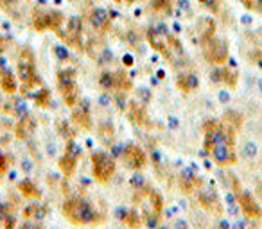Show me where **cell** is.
<instances>
[{
    "label": "cell",
    "mask_w": 262,
    "mask_h": 229,
    "mask_svg": "<svg viewBox=\"0 0 262 229\" xmlns=\"http://www.w3.org/2000/svg\"><path fill=\"white\" fill-rule=\"evenodd\" d=\"M124 225L129 229H140L142 227V218H140V215L137 213V211H127L126 215H124L122 218Z\"/></svg>",
    "instance_id": "cell-20"
},
{
    "label": "cell",
    "mask_w": 262,
    "mask_h": 229,
    "mask_svg": "<svg viewBox=\"0 0 262 229\" xmlns=\"http://www.w3.org/2000/svg\"><path fill=\"white\" fill-rule=\"evenodd\" d=\"M257 194H258V199L262 201V183L258 185V188H257Z\"/></svg>",
    "instance_id": "cell-34"
},
{
    "label": "cell",
    "mask_w": 262,
    "mask_h": 229,
    "mask_svg": "<svg viewBox=\"0 0 262 229\" xmlns=\"http://www.w3.org/2000/svg\"><path fill=\"white\" fill-rule=\"evenodd\" d=\"M199 204H201L203 209L208 211V213H214V215L223 213L221 202H219L217 194H215L214 190H203L201 195H199Z\"/></svg>",
    "instance_id": "cell-10"
},
{
    "label": "cell",
    "mask_w": 262,
    "mask_h": 229,
    "mask_svg": "<svg viewBox=\"0 0 262 229\" xmlns=\"http://www.w3.org/2000/svg\"><path fill=\"white\" fill-rule=\"evenodd\" d=\"M92 174L97 183H110V179L115 174V161L104 152H96L92 154Z\"/></svg>",
    "instance_id": "cell-3"
},
{
    "label": "cell",
    "mask_w": 262,
    "mask_h": 229,
    "mask_svg": "<svg viewBox=\"0 0 262 229\" xmlns=\"http://www.w3.org/2000/svg\"><path fill=\"white\" fill-rule=\"evenodd\" d=\"M178 86L182 88L183 91H192L199 86V79L196 77V74L189 72V74H182L178 77Z\"/></svg>",
    "instance_id": "cell-16"
},
{
    "label": "cell",
    "mask_w": 262,
    "mask_h": 229,
    "mask_svg": "<svg viewBox=\"0 0 262 229\" xmlns=\"http://www.w3.org/2000/svg\"><path fill=\"white\" fill-rule=\"evenodd\" d=\"M205 47V58H207L208 63L212 65H223L228 60V47L225 40H208L207 43H203Z\"/></svg>",
    "instance_id": "cell-6"
},
{
    "label": "cell",
    "mask_w": 262,
    "mask_h": 229,
    "mask_svg": "<svg viewBox=\"0 0 262 229\" xmlns=\"http://www.w3.org/2000/svg\"><path fill=\"white\" fill-rule=\"evenodd\" d=\"M49 20H51V29H52V31H60V29H61V22H63V16H61V13H58V11L49 13Z\"/></svg>",
    "instance_id": "cell-24"
},
{
    "label": "cell",
    "mask_w": 262,
    "mask_h": 229,
    "mask_svg": "<svg viewBox=\"0 0 262 229\" xmlns=\"http://www.w3.org/2000/svg\"><path fill=\"white\" fill-rule=\"evenodd\" d=\"M199 2H205V4H207V0H199Z\"/></svg>",
    "instance_id": "cell-38"
},
{
    "label": "cell",
    "mask_w": 262,
    "mask_h": 229,
    "mask_svg": "<svg viewBox=\"0 0 262 229\" xmlns=\"http://www.w3.org/2000/svg\"><path fill=\"white\" fill-rule=\"evenodd\" d=\"M122 158H124V163L133 170H142L147 163V158H146V154H144V150L137 145H127L126 149H124Z\"/></svg>",
    "instance_id": "cell-7"
},
{
    "label": "cell",
    "mask_w": 262,
    "mask_h": 229,
    "mask_svg": "<svg viewBox=\"0 0 262 229\" xmlns=\"http://www.w3.org/2000/svg\"><path fill=\"white\" fill-rule=\"evenodd\" d=\"M127 2H135V0H127Z\"/></svg>",
    "instance_id": "cell-39"
},
{
    "label": "cell",
    "mask_w": 262,
    "mask_h": 229,
    "mask_svg": "<svg viewBox=\"0 0 262 229\" xmlns=\"http://www.w3.org/2000/svg\"><path fill=\"white\" fill-rule=\"evenodd\" d=\"M32 25H34L36 31H45V29H51L49 13H36L34 18H32Z\"/></svg>",
    "instance_id": "cell-21"
},
{
    "label": "cell",
    "mask_w": 262,
    "mask_h": 229,
    "mask_svg": "<svg viewBox=\"0 0 262 229\" xmlns=\"http://www.w3.org/2000/svg\"><path fill=\"white\" fill-rule=\"evenodd\" d=\"M99 84H101V88H104V90L113 88V74H110V72H103L101 77H99Z\"/></svg>",
    "instance_id": "cell-25"
},
{
    "label": "cell",
    "mask_w": 262,
    "mask_h": 229,
    "mask_svg": "<svg viewBox=\"0 0 262 229\" xmlns=\"http://www.w3.org/2000/svg\"><path fill=\"white\" fill-rule=\"evenodd\" d=\"M56 55L60 58L61 61H65V60H68V52H67V48L63 47V45H56Z\"/></svg>",
    "instance_id": "cell-29"
},
{
    "label": "cell",
    "mask_w": 262,
    "mask_h": 229,
    "mask_svg": "<svg viewBox=\"0 0 262 229\" xmlns=\"http://www.w3.org/2000/svg\"><path fill=\"white\" fill-rule=\"evenodd\" d=\"M149 204H151V217H153V220H158L160 215H162L163 202H162V195H160L156 190H149Z\"/></svg>",
    "instance_id": "cell-12"
},
{
    "label": "cell",
    "mask_w": 262,
    "mask_h": 229,
    "mask_svg": "<svg viewBox=\"0 0 262 229\" xmlns=\"http://www.w3.org/2000/svg\"><path fill=\"white\" fill-rule=\"evenodd\" d=\"M58 166H60L61 174L65 178H70L74 172H76V166H77V154L74 152V143H68L67 147V152L61 156V159L58 161Z\"/></svg>",
    "instance_id": "cell-8"
},
{
    "label": "cell",
    "mask_w": 262,
    "mask_h": 229,
    "mask_svg": "<svg viewBox=\"0 0 262 229\" xmlns=\"http://www.w3.org/2000/svg\"><path fill=\"white\" fill-rule=\"evenodd\" d=\"M129 120L135 124H144V111L142 107H139L137 104L129 106Z\"/></svg>",
    "instance_id": "cell-23"
},
{
    "label": "cell",
    "mask_w": 262,
    "mask_h": 229,
    "mask_svg": "<svg viewBox=\"0 0 262 229\" xmlns=\"http://www.w3.org/2000/svg\"><path fill=\"white\" fill-rule=\"evenodd\" d=\"M90 24L96 29H104L108 25V11L104 8H96L90 13Z\"/></svg>",
    "instance_id": "cell-13"
},
{
    "label": "cell",
    "mask_w": 262,
    "mask_h": 229,
    "mask_svg": "<svg viewBox=\"0 0 262 229\" xmlns=\"http://www.w3.org/2000/svg\"><path fill=\"white\" fill-rule=\"evenodd\" d=\"M117 2H119V0H117Z\"/></svg>",
    "instance_id": "cell-40"
},
{
    "label": "cell",
    "mask_w": 262,
    "mask_h": 229,
    "mask_svg": "<svg viewBox=\"0 0 262 229\" xmlns=\"http://www.w3.org/2000/svg\"><path fill=\"white\" fill-rule=\"evenodd\" d=\"M63 215L70 224L74 225H90V224H97L101 220L99 213H97L94 206L88 201L79 197L68 199L63 204Z\"/></svg>",
    "instance_id": "cell-2"
},
{
    "label": "cell",
    "mask_w": 262,
    "mask_h": 229,
    "mask_svg": "<svg viewBox=\"0 0 262 229\" xmlns=\"http://www.w3.org/2000/svg\"><path fill=\"white\" fill-rule=\"evenodd\" d=\"M6 170H8V161L2 154H0V176L6 174Z\"/></svg>",
    "instance_id": "cell-31"
},
{
    "label": "cell",
    "mask_w": 262,
    "mask_h": 229,
    "mask_svg": "<svg viewBox=\"0 0 262 229\" xmlns=\"http://www.w3.org/2000/svg\"><path fill=\"white\" fill-rule=\"evenodd\" d=\"M18 192H20L25 199H29V201H36V199L41 197L38 186H36L34 183H31V181H22L20 185H18Z\"/></svg>",
    "instance_id": "cell-15"
},
{
    "label": "cell",
    "mask_w": 262,
    "mask_h": 229,
    "mask_svg": "<svg viewBox=\"0 0 262 229\" xmlns=\"http://www.w3.org/2000/svg\"><path fill=\"white\" fill-rule=\"evenodd\" d=\"M203 133H205V149L210 154L212 161L217 163L219 166L234 165L237 161L234 150V129L215 120H208L203 126Z\"/></svg>",
    "instance_id": "cell-1"
},
{
    "label": "cell",
    "mask_w": 262,
    "mask_h": 229,
    "mask_svg": "<svg viewBox=\"0 0 262 229\" xmlns=\"http://www.w3.org/2000/svg\"><path fill=\"white\" fill-rule=\"evenodd\" d=\"M199 25H201V41L203 43H207L208 40L214 38L215 24H214V20H210V18H203Z\"/></svg>",
    "instance_id": "cell-19"
},
{
    "label": "cell",
    "mask_w": 262,
    "mask_h": 229,
    "mask_svg": "<svg viewBox=\"0 0 262 229\" xmlns=\"http://www.w3.org/2000/svg\"><path fill=\"white\" fill-rule=\"evenodd\" d=\"M257 8H258V9H260V11H262V0H258V4H257Z\"/></svg>",
    "instance_id": "cell-37"
},
{
    "label": "cell",
    "mask_w": 262,
    "mask_h": 229,
    "mask_svg": "<svg viewBox=\"0 0 262 229\" xmlns=\"http://www.w3.org/2000/svg\"><path fill=\"white\" fill-rule=\"evenodd\" d=\"M0 86H2V90L4 91H8V93H15L16 91V79H15V75H13V72L4 70L2 74H0Z\"/></svg>",
    "instance_id": "cell-18"
},
{
    "label": "cell",
    "mask_w": 262,
    "mask_h": 229,
    "mask_svg": "<svg viewBox=\"0 0 262 229\" xmlns=\"http://www.w3.org/2000/svg\"><path fill=\"white\" fill-rule=\"evenodd\" d=\"M18 77L24 83V86L27 88H32L40 83L38 81V74H36L34 58H32V52L29 48H24L20 54V60H18Z\"/></svg>",
    "instance_id": "cell-5"
},
{
    "label": "cell",
    "mask_w": 262,
    "mask_h": 229,
    "mask_svg": "<svg viewBox=\"0 0 262 229\" xmlns=\"http://www.w3.org/2000/svg\"><path fill=\"white\" fill-rule=\"evenodd\" d=\"M147 41L151 43V47L155 48V50L162 52L165 58H171V54L167 50V43L165 40H163V34H160V32L156 31V27H151L147 31Z\"/></svg>",
    "instance_id": "cell-11"
},
{
    "label": "cell",
    "mask_w": 262,
    "mask_h": 229,
    "mask_svg": "<svg viewBox=\"0 0 262 229\" xmlns=\"http://www.w3.org/2000/svg\"><path fill=\"white\" fill-rule=\"evenodd\" d=\"M2 50H4V43H2V40H0V54H2Z\"/></svg>",
    "instance_id": "cell-36"
},
{
    "label": "cell",
    "mask_w": 262,
    "mask_h": 229,
    "mask_svg": "<svg viewBox=\"0 0 262 229\" xmlns=\"http://www.w3.org/2000/svg\"><path fill=\"white\" fill-rule=\"evenodd\" d=\"M232 183H234V192H235V197H237V202L239 206H241L242 213L246 215V218H253V220L260 218L262 209L260 206H258V202L255 201L248 192H244V190L241 188V183H239L234 176H232Z\"/></svg>",
    "instance_id": "cell-4"
},
{
    "label": "cell",
    "mask_w": 262,
    "mask_h": 229,
    "mask_svg": "<svg viewBox=\"0 0 262 229\" xmlns=\"http://www.w3.org/2000/svg\"><path fill=\"white\" fill-rule=\"evenodd\" d=\"M72 120L81 129H90V107L86 100H77V104L72 107Z\"/></svg>",
    "instance_id": "cell-9"
},
{
    "label": "cell",
    "mask_w": 262,
    "mask_h": 229,
    "mask_svg": "<svg viewBox=\"0 0 262 229\" xmlns=\"http://www.w3.org/2000/svg\"><path fill=\"white\" fill-rule=\"evenodd\" d=\"M153 9L155 11H167L169 9V0H153Z\"/></svg>",
    "instance_id": "cell-28"
},
{
    "label": "cell",
    "mask_w": 262,
    "mask_h": 229,
    "mask_svg": "<svg viewBox=\"0 0 262 229\" xmlns=\"http://www.w3.org/2000/svg\"><path fill=\"white\" fill-rule=\"evenodd\" d=\"M34 100H36V104H38V106L47 107L49 106V91L45 90V88H41V90L38 91V95L34 97Z\"/></svg>",
    "instance_id": "cell-27"
},
{
    "label": "cell",
    "mask_w": 262,
    "mask_h": 229,
    "mask_svg": "<svg viewBox=\"0 0 262 229\" xmlns=\"http://www.w3.org/2000/svg\"><path fill=\"white\" fill-rule=\"evenodd\" d=\"M20 229H41V225H38V224H24Z\"/></svg>",
    "instance_id": "cell-32"
},
{
    "label": "cell",
    "mask_w": 262,
    "mask_h": 229,
    "mask_svg": "<svg viewBox=\"0 0 262 229\" xmlns=\"http://www.w3.org/2000/svg\"><path fill=\"white\" fill-rule=\"evenodd\" d=\"M244 4H246V8H253V0H242Z\"/></svg>",
    "instance_id": "cell-33"
},
{
    "label": "cell",
    "mask_w": 262,
    "mask_h": 229,
    "mask_svg": "<svg viewBox=\"0 0 262 229\" xmlns=\"http://www.w3.org/2000/svg\"><path fill=\"white\" fill-rule=\"evenodd\" d=\"M217 229H228V225L227 224H225V222H223V224L221 225H219V227Z\"/></svg>",
    "instance_id": "cell-35"
},
{
    "label": "cell",
    "mask_w": 262,
    "mask_h": 229,
    "mask_svg": "<svg viewBox=\"0 0 262 229\" xmlns=\"http://www.w3.org/2000/svg\"><path fill=\"white\" fill-rule=\"evenodd\" d=\"M223 83H227L228 86L234 88L237 84V72L234 70H223Z\"/></svg>",
    "instance_id": "cell-26"
},
{
    "label": "cell",
    "mask_w": 262,
    "mask_h": 229,
    "mask_svg": "<svg viewBox=\"0 0 262 229\" xmlns=\"http://www.w3.org/2000/svg\"><path fill=\"white\" fill-rule=\"evenodd\" d=\"M178 8L182 9V11H185V13L191 11V4H189V0H178Z\"/></svg>",
    "instance_id": "cell-30"
},
{
    "label": "cell",
    "mask_w": 262,
    "mask_h": 229,
    "mask_svg": "<svg viewBox=\"0 0 262 229\" xmlns=\"http://www.w3.org/2000/svg\"><path fill=\"white\" fill-rule=\"evenodd\" d=\"M61 97H63L65 104L68 107H74L77 104V84H70V86H61Z\"/></svg>",
    "instance_id": "cell-17"
},
{
    "label": "cell",
    "mask_w": 262,
    "mask_h": 229,
    "mask_svg": "<svg viewBox=\"0 0 262 229\" xmlns=\"http://www.w3.org/2000/svg\"><path fill=\"white\" fill-rule=\"evenodd\" d=\"M113 88H122V90H129L131 88L129 79L126 77L124 72H117V74H113Z\"/></svg>",
    "instance_id": "cell-22"
},
{
    "label": "cell",
    "mask_w": 262,
    "mask_h": 229,
    "mask_svg": "<svg viewBox=\"0 0 262 229\" xmlns=\"http://www.w3.org/2000/svg\"><path fill=\"white\" fill-rule=\"evenodd\" d=\"M32 129H34V120L29 115H24L20 119V122L16 124V136L18 138H27L32 133Z\"/></svg>",
    "instance_id": "cell-14"
}]
</instances>
